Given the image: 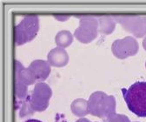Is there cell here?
<instances>
[{"label":"cell","mask_w":146,"mask_h":122,"mask_svg":"<svg viewBox=\"0 0 146 122\" xmlns=\"http://www.w3.org/2000/svg\"><path fill=\"white\" fill-rule=\"evenodd\" d=\"M89 113L98 118L107 119L116 113V99L102 91L93 93L88 100Z\"/></svg>","instance_id":"2"},{"label":"cell","mask_w":146,"mask_h":122,"mask_svg":"<svg viewBox=\"0 0 146 122\" xmlns=\"http://www.w3.org/2000/svg\"><path fill=\"white\" fill-rule=\"evenodd\" d=\"M54 17L56 19L60 20V21H65L70 17V16H69V15H55Z\"/></svg>","instance_id":"16"},{"label":"cell","mask_w":146,"mask_h":122,"mask_svg":"<svg viewBox=\"0 0 146 122\" xmlns=\"http://www.w3.org/2000/svg\"><path fill=\"white\" fill-rule=\"evenodd\" d=\"M121 91L129 110L137 117L146 118V81L135 82Z\"/></svg>","instance_id":"1"},{"label":"cell","mask_w":146,"mask_h":122,"mask_svg":"<svg viewBox=\"0 0 146 122\" xmlns=\"http://www.w3.org/2000/svg\"><path fill=\"white\" fill-rule=\"evenodd\" d=\"M52 96V91L49 85L44 82H38L31 93L29 95L31 107L34 112H44L48 107Z\"/></svg>","instance_id":"5"},{"label":"cell","mask_w":146,"mask_h":122,"mask_svg":"<svg viewBox=\"0 0 146 122\" xmlns=\"http://www.w3.org/2000/svg\"><path fill=\"white\" fill-rule=\"evenodd\" d=\"M98 31L102 34H111L115 28L117 22L112 16H100L98 17Z\"/></svg>","instance_id":"11"},{"label":"cell","mask_w":146,"mask_h":122,"mask_svg":"<svg viewBox=\"0 0 146 122\" xmlns=\"http://www.w3.org/2000/svg\"><path fill=\"white\" fill-rule=\"evenodd\" d=\"M116 22L119 23L124 30L134 35L136 38L146 36V17L143 16H112Z\"/></svg>","instance_id":"6"},{"label":"cell","mask_w":146,"mask_h":122,"mask_svg":"<svg viewBox=\"0 0 146 122\" xmlns=\"http://www.w3.org/2000/svg\"><path fill=\"white\" fill-rule=\"evenodd\" d=\"M135 122H138V121H135Z\"/></svg>","instance_id":"21"},{"label":"cell","mask_w":146,"mask_h":122,"mask_svg":"<svg viewBox=\"0 0 146 122\" xmlns=\"http://www.w3.org/2000/svg\"><path fill=\"white\" fill-rule=\"evenodd\" d=\"M47 59L51 66L59 68L64 67L68 64L69 55L64 48L56 47L50 51L47 55Z\"/></svg>","instance_id":"9"},{"label":"cell","mask_w":146,"mask_h":122,"mask_svg":"<svg viewBox=\"0 0 146 122\" xmlns=\"http://www.w3.org/2000/svg\"><path fill=\"white\" fill-rule=\"evenodd\" d=\"M145 67H146V61H145Z\"/></svg>","instance_id":"20"},{"label":"cell","mask_w":146,"mask_h":122,"mask_svg":"<svg viewBox=\"0 0 146 122\" xmlns=\"http://www.w3.org/2000/svg\"><path fill=\"white\" fill-rule=\"evenodd\" d=\"M25 122H42L41 120H38V119H28Z\"/></svg>","instance_id":"19"},{"label":"cell","mask_w":146,"mask_h":122,"mask_svg":"<svg viewBox=\"0 0 146 122\" xmlns=\"http://www.w3.org/2000/svg\"><path fill=\"white\" fill-rule=\"evenodd\" d=\"M55 42H56L58 47H61V48H66L69 47L72 42H73V36L70 33V31L64 30V31H60L57 35L56 38H55Z\"/></svg>","instance_id":"13"},{"label":"cell","mask_w":146,"mask_h":122,"mask_svg":"<svg viewBox=\"0 0 146 122\" xmlns=\"http://www.w3.org/2000/svg\"><path fill=\"white\" fill-rule=\"evenodd\" d=\"M79 26L75 30V38L83 44L92 42L98 33V20L94 16H79Z\"/></svg>","instance_id":"4"},{"label":"cell","mask_w":146,"mask_h":122,"mask_svg":"<svg viewBox=\"0 0 146 122\" xmlns=\"http://www.w3.org/2000/svg\"><path fill=\"white\" fill-rule=\"evenodd\" d=\"M51 65L46 60L36 59L32 61L28 66V70L34 78V79L38 82H44L50 73Z\"/></svg>","instance_id":"8"},{"label":"cell","mask_w":146,"mask_h":122,"mask_svg":"<svg viewBox=\"0 0 146 122\" xmlns=\"http://www.w3.org/2000/svg\"><path fill=\"white\" fill-rule=\"evenodd\" d=\"M139 50L137 39L128 36L121 39H117L111 45L113 55L118 59H125L129 57L136 55Z\"/></svg>","instance_id":"7"},{"label":"cell","mask_w":146,"mask_h":122,"mask_svg":"<svg viewBox=\"0 0 146 122\" xmlns=\"http://www.w3.org/2000/svg\"><path fill=\"white\" fill-rule=\"evenodd\" d=\"M15 79L22 81L27 85H31L36 82L31 73L29 72L28 68H25L18 60H15Z\"/></svg>","instance_id":"10"},{"label":"cell","mask_w":146,"mask_h":122,"mask_svg":"<svg viewBox=\"0 0 146 122\" xmlns=\"http://www.w3.org/2000/svg\"><path fill=\"white\" fill-rule=\"evenodd\" d=\"M39 30V19L36 15L25 16L14 29V39L17 45H23L33 40Z\"/></svg>","instance_id":"3"},{"label":"cell","mask_w":146,"mask_h":122,"mask_svg":"<svg viewBox=\"0 0 146 122\" xmlns=\"http://www.w3.org/2000/svg\"><path fill=\"white\" fill-rule=\"evenodd\" d=\"M70 110L75 116L84 118L85 115L89 114L88 100L84 99H77L70 105Z\"/></svg>","instance_id":"12"},{"label":"cell","mask_w":146,"mask_h":122,"mask_svg":"<svg viewBox=\"0 0 146 122\" xmlns=\"http://www.w3.org/2000/svg\"><path fill=\"white\" fill-rule=\"evenodd\" d=\"M143 49L146 51V36L144 37V39H143Z\"/></svg>","instance_id":"18"},{"label":"cell","mask_w":146,"mask_h":122,"mask_svg":"<svg viewBox=\"0 0 146 122\" xmlns=\"http://www.w3.org/2000/svg\"><path fill=\"white\" fill-rule=\"evenodd\" d=\"M76 122H90V121L88 119H86V118H81L78 120H77Z\"/></svg>","instance_id":"17"},{"label":"cell","mask_w":146,"mask_h":122,"mask_svg":"<svg viewBox=\"0 0 146 122\" xmlns=\"http://www.w3.org/2000/svg\"><path fill=\"white\" fill-rule=\"evenodd\" d=\"M106 122H131V120L126 115L114 113L106 119Z\"/></svg>","instance_id":"15"},{"label":"cell","mask_w":146,"mask_h":122,"mask_svg":"<svg viewBox=\"0 0 146 122\" xmlns=\"http://www.w3.org/2000/svg\"><path fill=\"white\" fill-rule=\"evenodd\" d=\"M95 122H98V121H95Z\"/></svg>","instance_id":"22"},{"label":"cell","mask_w":146,"mask_h":122,"mask_svg":"<svg viewBox=\"0 0 146 122\" xmlns=\"http://www.w3.org/2000/svg\"><path fill=\"white\" fill-rule=\"evenodd\" d=\"M20 113L19 115L21 118L26 117V116H30L32 115L35 112L31 109V105H30V101H29V95L27 96L26 99L20 105Z\"/></svg>","instance_id":"14"}]
</instances>
